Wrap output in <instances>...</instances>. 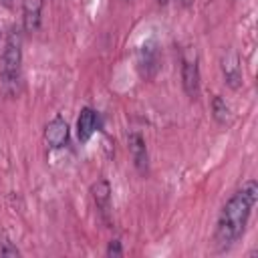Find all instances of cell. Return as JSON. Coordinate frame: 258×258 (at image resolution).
Here are the masks:
<instances>
[{"label":"cell","instance_id":"1","mask_svg":"<svg viewBox=\"0 0 258 258\" xmlns=\"http://www.w3.org/2000/svg\"><path fill=\"white\" fill-rule=\"evenodd\" d=\"M256 202H258V183H256V179H248L224 204V208L218 216L216 234H214V242H216L218 250H228L232 244H236L240 240Z\"/></svg>","mask_w":258,"mask_h":258},{"label":"cell","instance_id":"2","mask_svg":"<svg viewBox=\"0 0 258 258\" xmlns=\"http://www.w3.org/2000/svg\"><path fill=\"white\" fill-rule=\"evenodd\" d=\"M20 62H22V34H20V28L14 26L8 32L2 54H0V77H2V85L6 89L18 85Z\"/></svg>","mask_w":258,"mask_h":258},{"label":"cell","instance_id":"3","mask_svg":"<svg viewBox=\"0 0 258 258\" xmlns=\"http://www.w3.org/2000/svg\"><path fill=\"white\" fill-rule=\"evenodd\" d=\"M181 85L189 99L200 95V58L194 46H187L181 54Z\"/></svg>","mask_w":258,"mask_h":258},{"label":"cell","instance_id":"4","mask_svg":"<svg viewBox=\"0 0 258 258\" xmlns=\"http://www.w3.org/2000/svg\"><path fill=\"white\" fill-rule=\"evenodd\" d=\"M222 73L226 79V85L232 89H238L242 85V64H240V56L234 48H228L222 54Z\"/></svg>","mask_w":258,"mask_h":258},{"label":"cell","instance_id":"5","mask_svg":"<svg viewBox=\"0 0 258 258\" xmlns=\"http://www.w3.org/2000/svg\"><path fill=\"white\" fill-rule=\"evenodd\" d=\"M44 141L50 149H60L69 141V123L62 117H54L44 127Z\"/></svg>","mask_w":258,"mask_h":258},{"label":"cell","instance_id":"6","mask_svg":"<svg viewBox=\"0 0 258 258\" xmlns=\"http://www.w3.org/2000/svg\"><path fill=\"white\" fill-rule=\"evenodd\" d=\"M129 153H131V159L137 167L139 173H147L149 169V155H147V145H145V139L141 133L133 131L129 133Z\"/></svg>","mask_w":258,"mask_h":258},{"label":"cell","instance_id":"7","mask_svg":"<svg viewBox=\"0 0 258 258\" xmlns=\"http://www.w3.org/2000/svg\"><path fill=\"white\" fill-rule=\"evenodd\" d=\"M42 20V0H24L22 2V28L32 34L40 28Z\"/></svg>","mask_w":258,"mask_h":258},{"label":"cell","instance_id":"8","mask_svg":"<svg viewBox=\"0 0 258 258\" xmlns=\"http://www.w3.org/2000/svg\"><path fill=\"white\" fill-rule=\"evenodd\" d=\"M91 198L99 210V214L103 218L109 216V210H111V185L107 179H97L93 185H91Z\"/></svg>","mask_w":258,"mask_h":258},{"label":"cell","instance_id":"9","mask_svg":"<svg viewBox=\"0 0 258 258\" xmlns=\"http://www.w3.org/2000/svg\"><path fill=\"white\" fill-rule=\"evenodd\" d=\"M97 129V113L91 107L81 109V115L77 119V137L81 143H87L91 139V135Z\"/></svg>","mask_w":258,"mask_h":258},{"label":"cell","instance_id":"10","mask_svg":"<svg viewBox=\"0 0 258 258\" xmlns=\"http://www.w3.org/2000/svg\"><path fill=\"white\" fill-rule=\"evenodd\" d=\"M139 67H141L145 77H151L155 73V69H157V48L151 42L141 46V50H139Z\"/></svg>","mask_w":258,"mask_h":258},{"label":"cell","instance_id":"11","mask_svg":"<svg viewBox=\"0 0 258 258\" xmlns=\"http://www.w3.org/2000/svg\"><path fill=\"white\" fill-rule=\"evenodd\" d=\"M212 115H214L216 123H220V125H226L230 121V107L220 95H216L212 99Z\"/></svg>","mask_w":258,"mask_h":258},{"label":"cell","instance_id":"12","mask_svg":"<svg viewBox=\"0 0 258 258\" xmlns=\"http://www.w3.org/2000/svg\"><path fill=\"white\" fill-rule=\"evenodd\" d=\"M0 256H4V258H16V256H20V250L16 248V244H12L8 238H4L2 244H0Z\"/></svg>","mask_w":258,"mask_h":258},{"label":"cell","instance_id":"13","mask_svg":"<svg viewBox=\"0 0 258 258\" xmlns=\"http://www.w3.org/2000/svg\"><path fill=\"white\" fill-rule=\"evenodd\" d=\"M123 250H121V242L119 240H111L109 246H107V256H121Z\"/></svg>","mask_w":258,"mask_h":258},{"label":"cell","instance_id":"14","mask_svg":"<svg viewBox=\"0 0 258 258\" xmlns=\"http://www.w3.org/2000/svg\"><path fill=\"white\" fill-rule=\"evenodd\" d=\"M175 2H177L179 6H183V8H187V6H191V2H194V0H175Z\"/></svg>","mask_w":258,"mask_h":258},{"label":"cell","instance_id":"15","mask_svg":"<svg viewBox=\"0 0 258 258\" xmlns=\"http://www.w3.org/2000/svg\"><path fill=\"white\" fill-rule=\"evenodd\" d=\"M157 4H159V6H165V4H167V0H157Z\"/></svg>","mask_w":258,"mask_h":258},{"label":"cell","instance_id":"16","mask_svg":"<svg viewBox=\"0 0 258 258\" xmlns=\"http://www.w3.org/2000/svg\"><path fill=\"white\" fill-rule=\"evenodd\" d=\"M4 2H8V0H4Z\"/></svg>","mask_w":258,"mask_h":258}]
</instances>
